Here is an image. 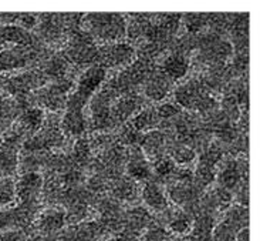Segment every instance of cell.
Listing matches in <instances>:
<instances>
[{"instance_id": "obj_22", "label": "cell", "mask_w": 260, "mask_h": 241, "mask_svg": "<svg viewBox=\"0 0 260 241\" xmlns=\"http://www.w3.org/2000/svg\"><path fill=\"white\" fill-rule=\"evenodd\" d=\"M162 143H164V137L161 136V133L154 131V133H149V135L145 136V139H144V147L149 150L151 153H156L158 150L161 149Z\"/></svg>"}, {"instance_id": "obj_6", "label": "cell", "mask_w": 260, "mask_h": 241, "mask_svg": "<svg viewBox=\"0 0 260 241\" xmlns=\"http://www.w3.org/2000/svg\"><path fill=\"white\" fill-rule=\"evenodd\" d=\"M188 67H189V63H188V60L182 55H172V56H169L164 62V66H162L164 73L169 78H174V80L182 78L188 73Z\"/></svg>"}, {"instance_id": "obj_28", "label": "cell", "mask_w": 260, "mask_h": 241, "mask_svg": "<svg viewBox=\"0 0 260 241\" xmlns=\"http://www.w3.org/2000/svg\"><path fill=\"white\" fill-rule=\"evenodd\" d=\"M178 113V109H176L175 106H172V104H164V106H161L159 109H158V112H156V114L158 116H161V117H171V116H175V114Z\"/></svg>"}, {"instance_id": "obj_30", "label": "cell", "mask_w": 260, "mask_h": 241, "mask_svg": "<svg viewBox=\"0 0 260 241\" xmlns=\"http://www.w3.org/2000/svg\"><path fill=\"white\" fill-rule=\"evenodd\" d=\"M235 241H249V228L242 227L236 233V240Z\"/></svg>"}, {"instance_id": "obj_11", "label": "cell", "mask_w": 260, "mask_h": 241, "mask_svg": "<svg viewBox=\"0 0 260 241\" xmlns=\"http://www.w3.org/2000/svg\"><path fill=\"white\" fill-rule=\"evenodd\" d=\"M5 42L16 43V44H27L30 42V35L24 29L17 26H6L0 29V44Z\"/></svg>"}, {"instance_id": "obj_14", "label": "cell", "mask_w": 260, "mask_h": 241, "mask_svg": "<svg viewBox=\"0 0 260 241\" xmlns=\"http://www.w3.org/2000/svg\"><path fill=\"white\" fill-rule=\"evenodd\" d=\"M156 120H158V114L154 113V110H144L134 117L131 126H133L134 130L142 131V130L154 127L156 124Z\"/></svg>"}, {"instance_id": "obj_31", "label": "cell", "mask_w": 260, "mask_h": 241, "mask_svg": "<svg viewBox=\"0 0 260 241\" xmlns=\"http://www.w3.org/2000/svg\"><path fill=\"white\" fill-rule=\"evenodd\" d=\"M9 223H10V214L0 211V230L9 226Z\"/></svg>"}, {"instance_id": "obj_34", "label": "cell", "mask_w": 260, "mask_h": 241, "mask_svg": "<svg viewBox=\"0 0 260 241\" xmlns=\"http://www.w3.org/2000/svg\"><path fill=\"white\" fill-rule=\"evenodd\" d=\"M0 133H2V130H0Z\"/></svg>"}, {"instance_id": "obj_21", "label": "cell", "mask_w": 260, "mask_h": 241, "mask_svg": "<svg viewBox=\"0 0 260 241\" xmlns=\"http://www.w3.org/2000/svg\"><path fill=\"white\" fill-rule=\"evenodd\" d=\"M16 196V185L12 181L0 183V206L10 203Z\"/></svg>"}, {"instance_id": "obj_23", "label": "cell", "mask_w": 260, "mask_h": 241, "mask_svg": "<svg viewBox=\"0 0 260 241\" xmlns=\"http://www.w3.org/2000/svg\"><path fill=\"white\" fill-rule=\"evenodd\" d=\"M155 171H156L158 176L167 177V176H171L175 171V164L168 158H161V160H158L155 163Z\"/></svg>"}, {"instance_id": "obj_25", "label": "cell", "mask_w": 260, "mask_h": 241, "mask_svg": "<svg viewBox=\"0 0 260 241\" xmlns=\"http://www.w3.org/2000/svg\"><path fill=\"white\" fill-rule=\"evenodd\" d=\"M167 231L161 227L149 228L142 237V241H167Z\"/></svg>"}, {"instance_id": "obj_27", "label": "cell", "mask_w": 260, "mask_h": 241, "mask_svg": "<svg viewBox=\"0 0 260 241\" xmlns=\"http://www.w3.org/2000/svg\"><path fill=\"white\" fill-rule=\"evenodd\" d=\"M50 74H53V76H56V77H61V74L64 73V63L61 60H53L51 64H50Z\"/></svg>"}, {"instance_id": "obj_9", "label": "cell", "mask_w": 260, "mask_h": 241, "mask_svg": "<svg viewBox=\"0 0 260 241\" xmlns=\"http://www.w3.org/2000/svg\"><path fill=\"white\" fill-rule=\"evenodd\" d=\"M26 62H27V53L21 47L0 53V70H12L16 67H21Z\"/></svg>"}, {"instance_id": "obj_13", "label": "cell", "mask_w": 260, "mask_h": 241, "mask_svg": "<svg viewBox=\"0 0 260 241\" xmlns=\"http://www.w3.org/2000/svg\"><path fill=\"white\" fill-rule=\"evenodd\" d=\"M21 127L26 131H31L35 133L39 128L42 127L43 121H44V113L40 109H28L26 110L20 119Z\"/></svg>"}, {"instance_id": "obj_1", "label": "cell", "mask_w": 260, "mask_h": 241, "mask_svg": "<svg viewBox=\"0 0 260 241\" xmlns=\"http://www.w3.org/2000/svg\"><path fill=\"white\" fill-rule=\"evenodd\" d=\"M106 77V70L100 66H94L90 67L85 71L84 74L80 77V82L77 85V90L73 94L69 100V107L67 109H73V110H81L85 101L88 97H91L94 92L100 87L103 83V80Z\"/></svg>"}, {"instance_id": "obj_7", "label": "cell", "mask_w": 260, "mask_h": 241, "mask_svg": "<svg viewBox=\"0 0 260 241\" xmlns=\"http://www.w3.org/2000/svg\"><path fill=\"white\" fill-rule=\"evenodd\" d=\"M64 221H66V216H64L63 211L57 210V208H51V210H47L40 216L39 228L44 233H54V231L63 227Z\"/></svg>"}, {"instance_id": "obj_24", "label": "cell", "mask_w": 260, "mask_h": 241, "mask_svg": "<svg viewBox=\"0 0 260 241\" xmlns=\"http://www.w3.org/2000/svg\"><path fill=\"white\" fill-rule=\"evenodd\" d=\"M137 109V100L134 99H124L117 107V114L121 116L122 119L128 117Z\"/></svg>"}, {"instance_id": "obj_26", "label": "cell", "mask_w": 260, "mask_h": 241, "mask_svg": "<svg viewBox=\"0 0 260 241\" xmlns=\"http://www.w3.org/2000/svg\"><path fill=\"white\" fill-rule=\"evenodd\" d=\"M88 144L85 140H78L77 144H76V149H74V157L80 160V162H83L85 160L87 157H88Z\"/></svg>"}, {"instance_id": "obj_8", "label": "cell", "mask_w": 260, "mask_h": 241, "mask_svg": "<svg viewBox=\"0 0 260 241\" xmlns=\"http://www.w3.org/2000/svg\"><path fill=\"white\" fill-rule=\"evenodd\" d=\"M63 130L70 136L81 135L85 130V119L81 110L67 109L63 119Z\"/></svg>"}, {"instance_id": "obj_33", "label": "cell", "mask_w": 260, "mask_h": 241, "mask_svg": "<svg viewBox=\"0 0 260 241\" xmlns=\"http://www.w3.org/2000/svg\"><path fill=\"white\" fill-rule=\"evenodd\" d=\"M5 109H7L6 100H5V99H3V97H2V96H0V114H2V113H5V112H3V110H5Z\"/></svg>"}, {"instance_id": "obj_18", "label": "cell", "mask_w": 260, "mask_h": 241, "mask_svg": "<svg viewBox=\"0 0 260 241\" xmlns=\"http://www.w3.org/2000/svg\"><path fill=\"white\" fill-rule=\"evenodd\" d=\"M167 87H168V83L165 80H162L159 77L154 78V80H151V83L147 87L148 96L155 100L162 99L167 94V90H168Z\"/></svg>"}, {"instance_id": "obj_20", "label": "cell", "mask_w": 260, "mask_h": 241, "mask_svg": "<svg viewBox=\"0 0 260 241\" xmlns=\"http://www.w3.org/2000/svg\"><path fill=\"white\" fill-rule=\"evenodd\" d=\"M169 228L172 233L175 234H186L192 228V221L189 217H185V216H178L174 220L169 223Z\"/></svg>"}, {"instance_id": "obj_5", "label": "cell", "mask_w": 260, "mask_h": 241, "mask_svg": "<svg viewBox=\"0 0 260 241\" xmlns=\"http://www.w3.org/2000/svg\"><path fill=\"white\" fill-rule=\"evenodd\" d=\"M142 199L145 201V204L151 207L152 210H164L168 206V200L165 197L162 189L154 183L145 184L144 190H142Z\"/></svg>"}, {"instance_id": "obj_10", "label": "cell", "mask_w": 260, "mask_h": 241, "mask_svg": "<svg viewBox=\"0 0 260 241\" xmlns=\"http://www.w3.org/2000/svg\"><path fill=\"white\" fill-rule=\"evenodd\" d=\"M106 93H101L95 99L92 104V119H94V126L97 128L106 127L110 121V109L107 104Z\"/></svg>"}, {"instance_id": "obj_17", "label": "cell", "mask_w": 260, "mask_h": 241, "mask_svg": "<svg viewBox=\"0 0 260 241\" xmlns=\"http://www.w3.org/2000/svg\"><path fill=\"white\" fill-rule=\"evenodd\" d=\"M128 174L135 180H145L149 176V169L141 158H134L128 164Z\"/></svg>"}, {"instance_id": "obj_19", "label": "cell", "mask_w": 260, "mask_h": 241, "mask_svg": "<svg viewBox=\"0 0 260 241\" xmlns=\"http://www.w3.org/2000/svg\"><path fill=\"white\" fill-rule=\"evenodd\" d=\"M16 164L17 158L12 150H0V173H12Z\"/></svg>"}, {"instance_id": "obj_2", "label": "cell", "mask_w": 260, "mask_h": 241, "mask_svg": "<svg viewBox=\"0 0 260 241\" xmlns=\"http://www.w3.org/2000/svg\"><path fill=\"white\" fill-rule=\"evenodd\" d=\"M90 26L95 35L106 40H118L125 33V21L120 14H91Z\"/></svg>"}, {"instance_id": "obj_29", "label": "cell", "mask_w": 260, "mask_h": 241, "mask_svg": "<svg viewBox=\"0 0 260 241\" xmlns=\"http://www.w3.org/2000/svg\"><path fill=\"white\" fill-rule=\"evenodd\" d=\"M175 158L179 163H186V162H190L193 158V153L189 149H183L176 153Z\"/></svg>"}, {"instance_id": "obj_12", "label": "cell", "mask_w": 260, "mask_h": 241, "mask_svg": "<svg viewBox=\"0 0 260 241\" xmlns=\"http://www.w3.org/2000/svg\"><path fill=\"white\" fill-rule=\"evenodd\" d=\"M133 49L127 44H115L113 47H110L107 53V62L111 66H120V64L128 63L129 59L133 57Z\"/></svg>"}, {"instance_id": "obj_15", "label": "cell", "mask_w": 260, "mask_h": 241, "mask_svg": "<svg viewBox=\"0 0 260 241\" xmlns=\"http://www.w3.org/2000/svg\"><path fill=\"white\" fill-rule=\"evenodd\" d=\"M100 227L95 223H87L77 228L76 235H73V241H95L99 238Z\"/></svg>"}, {"instance_id": "obj_3", "label": "cell", "mask_w": 260, "mask_h": 241, "mask_svg": "<svg viewBox=\"0 0 260 241\" xmlns=\"http://www.w3.org/2000/svg\"><path fill=\"white\" fill-rule=\"evenodd\" d=\"M243 217V214H233V211L229 213L225 221H222L213 230V241H235L236 240V233L239 231L236 224Z\"/></svg>"}, {"instance_id": "obj_16", "label": "cell", "mask_w": 260, "mask_h": 241, "mask_svg": "<svg viewBox=\"0 0 260 241\" xmlns=\"http://www.w3.org/2000/svg\"><path fill=\"white\" fill-rule=\"evenodd\" d=\"M220 184H223L226 189H233L235 185L238 184V181H239L240 174L239 170H238V167L235 166V164H228L223 171L220 173Z\"/></svg>"}, {"instance_id": "obj_4", "label": "cell", "mask_w": 260, "mask_h": 241, "mask_svg": "<svg viewBox=\"0 0 260 241\" xmlns=\"http://www.w3.org/2000/svg\"><path fill=\"white\" fill-rule=\"evenodd\" d=\"M42 187V177L37 173H27L16 184V194L20 200H31Z\"/></svg>"}, {"instance_id": "obj_32", "label": "cell", "mask_w": 260, "mask_h": 241, "mask_svg": "<svg viewBox=\"0 0 260 241\" xmlns=\"http://www.w3.org/2000/svg\"><path fill=\"white\" fill-rule=\"evenodd\" d=\"M21 19H23V21H21V23H23L26 28H31V26L35 24V17H33V16H27V14H24Z\"/></svg>"}]
</instances>
